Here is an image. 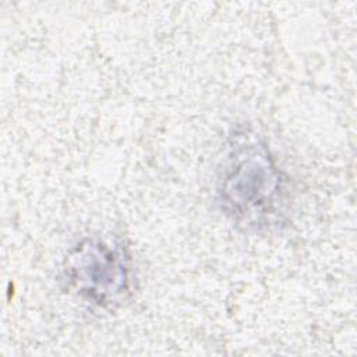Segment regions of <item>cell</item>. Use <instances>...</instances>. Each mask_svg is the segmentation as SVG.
<instances>
[{
	"label": "cell",
	"instance_id": "1",
	"mask_svg": "<svg viewBox=\"0 0 357 357\" xmlns=\"http://www.w3.org/2000/svg\"><path fill=\"white\" fill-rule=\"evenodd\" d=\"M216 192L223 213L247 230H269L282 222L283 178L265 144L254 135H233Z\"/></svg>",
	"mask_w": 357,
	"mask_h": 357
},
{
	"label": "cell",
	"instance_id": "2",
	"mask_svg": "<svg viewBox=\"0 0 357 357\" xmlns=\"http://www.w3.org/2000/svg\"><path fill=\"white\" fill-rule=\"evenodd\" d=\"M61 272L66 287L91 307L114 308L130 294V257L113 238H82L68 251Z\"/></svg>",
	"mask_w": 357,
	"mask_h": 357
}]
</instances>
